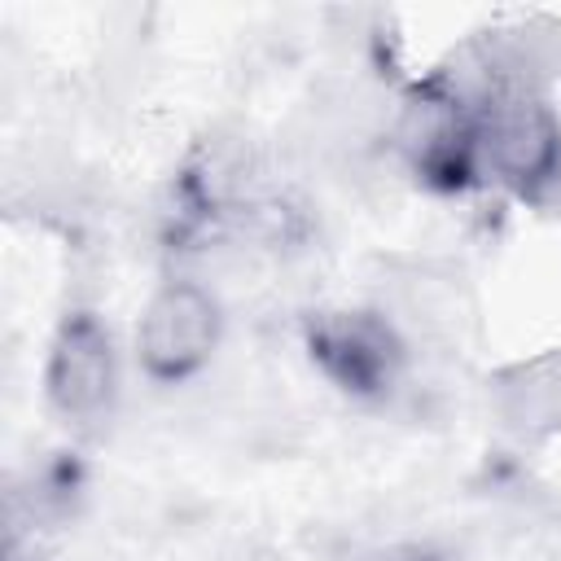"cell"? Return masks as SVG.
I'll list each match as a JSON object with an SVG mask.
<instances>
[{
    "mask_svg": "<svg viewBox=\"0 0 561 561\" xmlns=\"http://www.w3.org/2000/svg\"><path fill=\"white\" fill-rule=\"evenodd\" d=\"M473 149L478 167H491L504 184L535 193L561 171V123L539 96L535 75L513 66L486 70L473 92Z\"/></svg>",
    "mask_w": 561,
    "mask_h": 561,
    "instance_id": "1",
    "label": "cell"
},
{
    "mask_svg": "<svg viewBox=\"0 0 561 561\" xmlns=\"http://www.w3.org/2000/svg\"><path fill=\"white\" fill-rule=\"evenodd\" d=\"M219 342V307L215 298L193 280L162 285L136 329V351L149 377L158 381H184L197 373Z\"/></svg>",
    "mask_w": 561,
    "mask_h": 561,
    "instance_id": "2",
    "label": "cell"
},
{
    "mask_svg": "<svg viewBox=\"0 0 561 561\" xmlns=\"http://www.w3.org/2000/svg\"><path fill=\"white\" fill-rule=\"evenodd\" d=\"M307 351L351 394H381L403 364V346L377 311H316L307 320Z\"/></svg>",
    "mask_w": 561,
    "mask_h": 561,
    "instance_id": "3",
    "label": "cell"
},
{
    "mask_svg": "<svg viewBox=\"0 0 561 561\" xmlns=\"http://www.w3.org/2000/svg\"><path fill=\"white\" fill-rule=\"evenodd\" d=\"M48 399L70 421H92L114 399V346L105 324L92 311H75L61 320L48 351Z\"/></svg>",
    "mask_w": 561,
    "mask_h": 561,
    "instance_id": "4",
    "label": "cell"
}]
</instances>
